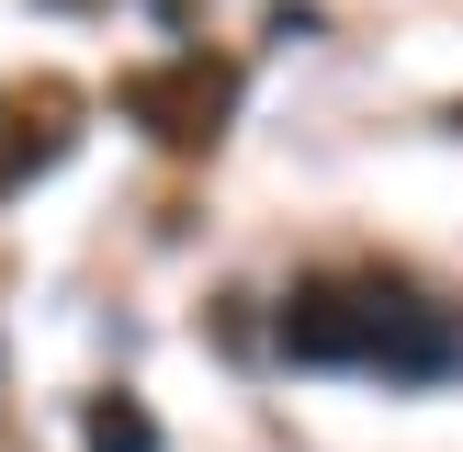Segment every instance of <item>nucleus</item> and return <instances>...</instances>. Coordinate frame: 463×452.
I'll list each match as a JSON object with an SVG mask.
<instances>
[{"mask_svg": "<svg viewBox=\"0 0 463 452\" xmlns=\"http://www.w3.org/2000/svg\"><path fill=\"white\" fill-rule=\"evenodd\" d=\"M283 351L294 362H351V373H396V384H430L463 362V328H441V306H419L407 283H306L283 306Z\"/></svg>", "mask_w": 463, "mask_h": 452, "instance_id": "nucleus-1", "label": "nucleus"}, {"mask_svg": "<svg viewBox=\"0 0 463 452\" xmlns=\"http://www.w3.org/2000/svg\"><path fill=\"white\" fill-rule=\"evenodd\" d=\"M113 102H125L158 147H215V125H226V68H203V57H181V68H136Z\"/></svg>", "mask_w": 463, "mask_h": 452, "instance_id": "nucleus-2", "label": "nucleus"}, {"mask_svg": "<svg viewBox=\"0 0 463 452\" xmlns=\"http://www.w3.org/2000/svg\"><path fill=\"white\" fill-rule=\"evenodd\" d=\"M80 441H90V452H158V419H147L136 396H90V407H80Z\"/></svg>", "mask_w": 463, "mask_h": 452, "instance_id": "nucleus-3", "label": "nucleus"}]
</instances>
